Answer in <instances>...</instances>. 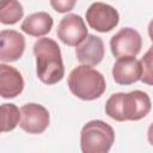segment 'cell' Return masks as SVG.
<instances>
[{"label":"cell","instance_id":"10","mask_svg":"<svg viewBox=\"0 0 153 153\" xmlns=\"http://www.w3.org/2000/svg\"><path fill=\"white\" fill-rule=\"evenodd\" d=\"M112 78L118 85H131L142 76L141 61L136 57H121L117 59L112 67Z\"/></svg>","mask_w":153,"mask_h":153},{"label":"cell","instance_id":"1","mask_svg":"<svg viewBox=\"0 0 153 153\" xmlns=\"http://www.w3.org/2000/svg\"><path fill=\"white\" fill-rule=\"evenodd\" d=\"M151 108L149 96L141 90H134L111 94L105 103V114L118 122L139 121L149 114Z\"/></svg>","mask_w":153,"mask_h":153},{"label":"cell","instance_id":"13","mask_svg":"<svg viewBox=\"0 0 153 153\" xmlns=\"http://www.w3.org/2000/svg\"><path fill=\"white\" fill-rule=\"evenodd\" d=\"M54 20L53 17L44 11L29 14L22 23L20 29L25 33L33 37H42L50 32Z\"/></svg>","mask_w":153,"mask_h":153},{"label":"cell","instance_id":"3","mask_svg":"<svg viewBox=\"0 0 153 153\" xmlns=\"http://www.w3.org/2000/svg\"><path fill=\"white\" fill-rule=\"evenodd\" d=\"M67 84L69 91L82 100H94L106 90L104 75L99 71L86 65L75 67L69 73Z\"/></svg>","mask_w":153,"mask_h":153},{"label":"cell","instance_id":"5","mask_svg":"<svg viewBox=\"0 0 153 153\" xmlns=\"http://www.w3.org/2000/svg\"><path fill=\"white\" fill-rule=\"evenodd\" d=\"M86 22L91 29L98 32H109L120 22V14L115 7L105 2H92L86 10Z\"/></svg>","mask_w":153,"mask_h":153},{"label":"cell","instance_id":"15","mask_svg":"<svg viewBox=\"0 0 153 153\" xmlns=\"http://www.w3.org/2000/svg\"><path fill=\"white\" fill-rule=\"evenodd\" d=\"M20 110L13 103L1 104V131H11L20 123Z\"/></svg>","mask_w":153,"mask_h":153},{"label":"cell","instance_id":"18","mask_svg":"<svg viewBox=\"0 0 153 153\" xmlns=\"http://www.w3.org/2000/svg\"><path fill=\"white\" fill-rule=\"evenodd\" d=\"M147 140L153 146V123L148 127V130H147Z\"/></svg>","mask_w":153,"mask_h":153},{"label":"cell","instance_id":"19","mask_svg":"<svg viewBox=\"0 0 153 153\" xmlns=\"http://www.w3.org/2000/svg\"><path fill=\"white\" fill-rule=\"evenodd\" d=\"M148 35H149V38H151V41L153 43V19L148 24Z\"/></svg>","mask_w":153,"mask_h":153},{"label":"cell","instance_id":"8","mask_svg":"<svg viewBox=\"0 0 153 153\" xmlns=\"http://www.w3.org/2000/svg\"><path fill=\"white\" fill-rule=\"evenodd\" d=\"M19 127L29 134H42L49 126V111L41 104L27 103L20 108Z\"/></svg>","mask_w":153,"mask_h":153},{"label":"cell","instance_id":"4","mask_svg":"<svg viewBox=\"0 0 153 153\" xmlns=\"http://www.w3.org/2000/svg\"><path fill=\"white\" fill-rule=\"evenodd\" d=\"M115 142V131L110 124L93 120L84 124L80 131L82 153H109Z\"/></svg>","mask_w":153,"mask_h":153},{"label":"cell","instance_id":"9","mask_svg":"<svg viewBox=\"0 0 153 153\" xmlns=\"http://www.w3.org/2000/svg\"><path fill=\"white\" fill-rule=\"evenodd\" d=\"M0 60L2 63L13 62L22 57L25 49L24 36L16 30H2L0 32Z\"/></svg>","mask_w":153,"mask_h":153},{"label":"cell","instance_id":"14","mask_svg":"<svg viewBox=\"0 0 153 153\" xmlns=\"http://www.w3.org/2000/svg\"><path fill=\"white\" fill-rule=\"evenodd\" d=\"M23 14L24 10L19 1L8 0L0 4V22L5 25L16 24L19 19H22Z\"/></svg>","mask_w":153,"mask_h":153},{"label":"cell","instance_id":"7","mask_svg":"<svg viewBox=\"0 0 153 153\" xmlns=\"http://www.w3.org/2000/svg\"><path fill=\"white\" fill-rule=\"evenodd\" d=\"M56 33L62 43L71 47H78L88 36L84 19L79 14L73 13L65 16L60 20Z\"/></svg>","mask_w":153,"mask_h":153},{"label":"cell","instance_id":"17","mask_svg":"<svg viewBox=\"0 0 153 153\" xmlns=\"http://www.w3.org/2000/svg\"><path fill=\"white\" fill-rule=\"evenodd\" d=\"M75 4H76L75 0H56V1H50L51 7L56 12H60V13H65V12L71 11L74 7Z\"/></svg>","mask_w":153,"mask_h":153},{"label":"cell","instance_id":"12","mask_svg":"<svg viewBox=\"0 0 153 153\" xmlns=\"http://www.w3.org/2000/svg\"><path fill=\"white\" fill-rule=\"evenodd\" d=\"M24 90V79L18 69L12 66L0 65V94L4 99L16 98Z\"/></svg>","mask_w":153,"mask_h":153},{"label":"cell","instance_id":"6","mask_svg":"<svg viewBox=\"0 0 153 153\" xmlns=\"http://www.w3.org/2000/svg\"><path fill=\"white\" fill-rule=\"evenodd\" d=\"M142 47L141 35L133 27H123L110 39V49L116 59L135 57Z\"/></svg>","mask_w":153,"mask_h":153},{"label":"cell","instance_id":"11","mask_svg":"<svg viewBox=\"0 0 153 153\" xmlns=\"http://www.w3.org/2000/svg\"><path fill=\"white\" fill-rule=\"evenodd\" d=\"M105 54L104 43L100 37L88 35L87 38L75 48V55L80 63L86 66H97L102 62Z\"/></svg>","mask_w":153,"mask_h":153},{"label":"cell","instance_id":"2","mask_svg":"<svg viewBox=\"0 0 153 153\" xmlns=\"http://www.w3.org/2000/svg\"><path fill=\"white\" fill-rule=\"evenodd\" d=\"M36 57V73L38 79L47 85H54L65 76V66L59 44L48 37L38 38L33 44Z\"/></svg>","mask_w":153,"mask_h":153},{"label":"cell","instance_id":"16","mask_svg":"<svg viewBox=\"0 0 153 153\" xmlns=\"http://www.w3.org/2000/svg\"><path fill=\"white\" fill-rule=\"evenodd\" d=\"M140 61L142 66L141 81L147 85H153V45L146 51Z\"/></svg>","mask_w":153,"mask_h":153}]
</instances>
